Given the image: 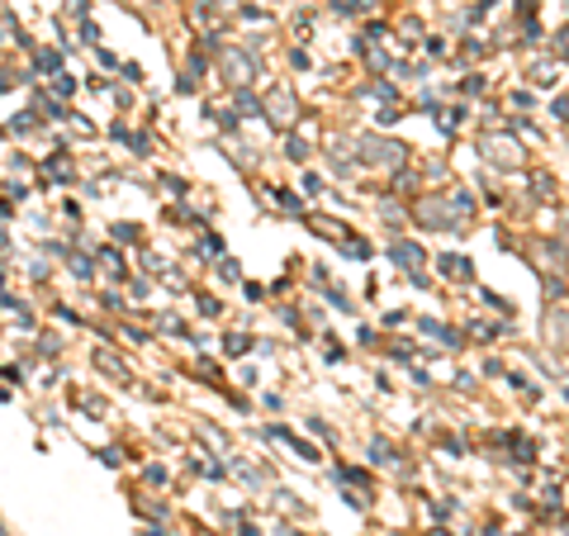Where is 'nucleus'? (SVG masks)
Returning a JSON list of instances; mask_svg holds the SVG:
<instances>
[{
	"label": "nucleus",
	"mask_w": 569,
	"mask_h": 536,
	"mask_svg": "<svg viewBox=\"0 0 569 536\" xmlns=\"http://www.w3.org/2000/svg\"><path fill=\"white\" fill-rule=\"evenodd\" d=\"M96 361H100V366H104V370H110V375H119V380H123V375H129V370H123V366H119V361H114V356H96Z\"/></svg>",
	"instance_id": "f257e3e1"
}]
</instances>
